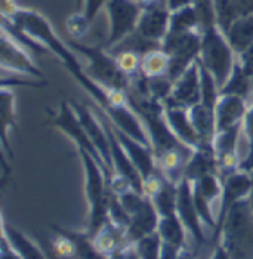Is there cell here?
<instances>
[{"label":"cell","instance_id":"39","mask_svg":"<svg viewBox=\"0 0 253 259\" xmlns=\"http://www.w3.org/2000/svg\"><path fill=\"white\" fill-rule=\"evenodd\" d=\"M182 250H184V249H179V247H176V246H172V244H167V243H163V241H161L160 259H179Z\"/></svg>","mask_w":253,"mask_h":259},{"label":"cell","instance_id":"18","mask_svg":"<svg viewBox=\"0 0 253 259\" xmlns=\"http://www.w3.org/2000/svg\"><path fill=\"white\" fill-rule=\"evenodd\" d=\"M249 101L237 95H221L216 104V132L227 131L233 127H241L246 111L249 108Z\"/></svg>","mask_w":253,"mask_h":259},{"label":"cell","instance_id":"23","mask_svg":"<svg viewBox=\"0 0 253 259\" xmlns=\"http://www.w3.org/2000/svg\"><path fill=\"white\" fill-rule=\"evenodd\" d=\"M2 234L9 240L12 247L20 253L22 259H46L40 244L34 243L28 236L21 233L15 227L9 225L5 220L2 222Z\"/></svg>","mask_w":253,"mask_h":259},{"label":"cell","instance_id":"6","mask_svg":"<svg viewBox=\"0 0 253 259\" xmlns=\"http://www.w3.org/2000/svg\"><path fill=\"white\" fill-rule=\"evenodd\" d=\"M117 197L129 218L126 236L131 243L135 244L138 240L157 233L160 215L150 197L134 188L118 194Z\"/></svg>","mask_w":253,"mask_h":259},{"label":"cell","instance_id":"13","mask_svg":"<svg viewBox=\"0 0 253 259\" xmlns=\"http://www.w3.org/2000/svg\"><path fill=\"white\" fill-rule=\"evenodd\" d=\"M200 101H201V74H200V64L197 60L174 81L171 97L163 104L191 108Z\"/></svg>","mask_w":253,"mask_h":259},{"label":"cell","instance_id":"10","mask_svg":"<svg viewBox=\"0 0 253 259\" xmlns=\"http://www.w3.org/2000/svg\"><path fill=\"white\" fill-rule=\"evenodd\" d=\"M193 187V199L197 207V212L204 225L216 230V218L212 210V203L215 200H221L222 196V178L218 174H209L191 182Z\"/></svg>","mask_w":253,"mask_h":259},{"label":"cell","instance_id":"22","mask_svg":"<svg viewBox=\"0 0 253 259\" xmlns=\"http://www.w3.org/2000/svg\"><path fill=\"white\" fill-rule=\"evenodd\" d=\"M215 110L203 102H198L188 108L190 119L201 144H212L216 135V114Z\"/></svg>","mask_w":253,"mask_h":259},{"label":"cell","instance_id":"15","mask_svg":"<svg viewBox=\"0 0 253 259\" xmlns=\"http://www.w3.org/2000/svg\"><path fill=\"white\" fill-rule=\"evenodd\" d=\"M241 131H243V126L227 129V131H219L216 132L212 141L221 178L233 174L234 170L240 167L241 160L238 157L237 150H238V137Z\"/></svg>","mask_w":253,"mask_h":259},{"label":"cell","instance_id":"21","mask_svg":"<svg viewBox=\"0 0 253 259\" xmlns=\"http://www.w3.org/2000/svg\"><path fill=\"white\" fill-rule=\"evenodd\" d=\"M94 240L98 249L107 256L128 244H134L128 240L126 230L118 227L110 218H107V221L102 224V227L98 230L97 234L94 236Z\"/></svg>","mask_w":253,"mask_h":259},{"label":"cell","instance_id":"17","mask_svg":"<svg viewBox=\"0 0 253 259\" xmlns=\"http://www.w3.org/2000/svg\"><path fill=\"white\" fill-rule=\"evenodd\" d=\"M111 126H113V131H114L116 137L121 142L123 148L126 150L128 156L131 157L132 163L135 164V167L138 169V172L141 174L144 182L158 175L160 169L157 166L156 156H154L153 148L145 145V144H142V142H139V141L132 138V137H129L128 134L118 131L117 127H114L113 123H111Z\"/></svg>","mask_w":253,"mask_h":259},{"label":"cell","instance_id":"35","mask_svg":"<svg viewBox=\"0 0 253 259\" xmlns=\"http://www.w3.org/2000/svg\"><path fill=\"white\" fill-rule=\"evenodd\" d=\"M108 2H110V0H85V2H83V8H81V11H80L78 14L83 17V20L91 25L92 21L97 18L99 11H101L102 8H105Z\"/></svg>","mask_w":253,"mask_h":259},{"label":"cell","instance_id":"36","mask_svg":"<svg viewBox=\"0 0 253 259\" xmlns=\"http://www.w3.org/2000/svg\"><path fill=\"white\" fill-rule=\"evenodd\" d=\"M238 61L243 67V70L246 71V74L249 76V79L252 80L253 84V46H250L246 52H243L241 55H238Z\"/></svg>","mask_w":253,"mask_h":259},{"label":"cell","instance_id":"1","mask_svg":"<svg viewBox=\"0 0 253 259\" xmlns=\"http://www.w3.org/2000/svg\"><path fill=\"white\" fill-rule=\"evenodd\" d=\"M215 243L222 244L231 259L253 256V209L249 199L235 203L221 228L214 234Z\"/></svg>","mask_w":253,"mask_h":259},{"label":"cell","instance_id":"38","mask_svg":"<svg viewBox=\"0 0 253 259\" xmlns=\"http://www.w3.org/2000/svg\"><path fill=\"white\" fill-rule=\"evenodd\" d=\"M0 259H22L3 234H2V246H0Z\"/></svg>","mask_w":253,"mask_h":259},{"label":"cell","instance_id":"3","mask_svg":"<svg viewBox=\"0 0 253 259\" xmlns=\"http://www.w3.org/2000/svg\"><path fill=\"white\" fill-rule=\"evenodd\" d=\"M78 156L85 170V190L89 204L86 231L94 237L108 218V206L113 191L104 169L99 166L97 160L83 150H78Z\"/></svg>","mask_w":253,"mask_h":259},{"label":"cell","instance_id":"44","mask_svg":"<svg viewBox=\"0 0 253 259\" xmlns=\"http://www.w3.org/2000/svg\"><path fill=\"white\" fill-rule=\"evenodd\" d=\"M249 201H250V204H252V209H253V172H252V191H250V196H249Z\"/></svg>","mask_w":253,"mask_h":259},{"label":"cell","instance_id":"27","mask_svg":"<svg viewBox=\"0 0 253 259\" xmlns=\"http://www.w3.org/2000/svg\"><path fill=\"white\" fill-rule=\"evenodd\" d=\"M157 233H158L163 243L172 244V246H176L179 249L188 247V244H187L188 231L176 213L171 215V217H161L158 221Z\"/></svg>","mask_w":253,"mask_h":259},{"label":"cell","instance_id":"25","mask_svg":"<svg viewBox=\"0 0 253 259\" xmlns=\"http://www.w3.org/2000/svg\"><path fill=\"white\" fill-rule=\"evenodd\" d=\"M219 95H237V97H241L246 101H249V104L253 102L252 80L249 79V76L243 70L241 64L238 61V57H237V61L234 64V68L230 77L225 81V84L219 89Z\"/></svg>","mask_w":253,"mask_h":259},{"label":"cell","instance_id":"5","mask_svg":"<svg viewBox=\"0 0 253 259\" xmlns=\"http://www.w3.org/2000/svg\"><path fill=\"white\" fill-rule=\"evenodd\" d=\"M200 31L201 48L198 62L214 76L221 89L233 71L234 64L237 61V54L234 52L225 34L216 24L206 25Z\"/></svg>","mask_w":253,"mask_h":259},{"label":"cell","instance_id":"20","mask_svg":"<svg viewBox=\"0 0 253 259\" xmlns=\"http://www.w3.org/2000/svg\"><path fill=\"white\" fill-rule=\"evenodd\" d=\"M209 174L219 175V167H218V160H216L214 145L212 144H200L197 148L193 150V154L187 163L185 180L193 182V181L198 180L204 175H209Z\"/></svg>","mask_w":253,"mask_h":259},{"label":"cell","instance_id":"26","mask_svg":"<svg viewBox=\"0 0 253 259\" xmlns=\"http://www.w3.org/2000/svg\"><path fill=\"white\" fill-rule=\"evenodd\" d=\"M156 210L161 217H171L176 213V200H178V184L167 180L166 177L158 184L156 190L148 196Z\"/></svg>","mask_w":253,"mask_h":259},{"label":"cell","instance_id":"31","mask_svg":"<svg viewBox=\"0 0 253 259\" xmlns=\"http://www.w3.org/2000/svg\"><path fill=\"white\" fill-rule=\"evenodd\" d=\"M194 30H200V17L194 5L171 12L169 33H187Z\"/></svg>","mask_w":253,"mask_h":259},{"label":"cell","instance_id":"19","mask_svg":"<svg viewBox=\"0 0 253 259\" xmlns=\"http://www.w3.org/2000/svg\"><path fill=\"white\" fill-rule=\"evenodd\" d=\"M164 117L175 137L190 148H197L201 142L190 119L188 108L164 104Z\"/></svg>","mask_w":253,"mask_h":259},{"label":"cell","instance_id":"41","mask_svg":"<svg viewBox=\"0 0 253 259\" xmlns=\"http://www.w3.org/2000/svg\"><path fill=\"white\" fill-rule=\"evenodd\" d=\"M164 5L171 12H175L179 9L193 6V5H195V0H164Z\"/></svg>","mask_w":253,"mask_h":259},{"label":"cell","instance_id":"2","mask_svg":"<svg viewBox=\"0 0 253 259\" xmlns=\"http://www.w3.org/2000/svg\"><path fill=\"white\" fill-rule=\"evenodd\" d=\"M6 20L12 21L24 33L37 40L40 45H43L49 52H52L57 58H59L64 67L68 70V73L73 74V77L85 71V68L81 67L80 61L76 57V52L68 46V43H64L59 39L51 22L43 15H40L39 12L20 8L12 18Z\"/></svg>","mask_w":253,"mask_h":259},{"label":"cell","instance_id":"30","mask_svg":"<svg viewBox=\"0 0 253 259\" xmlns=\"http://www.w3.org/2000/svg\"><path fill=\"white\" fill-rule=\"evenodd\" d=\"M141 70L142 73L150 77H160L167 76L169 71V55L161 49L156 48L142 55L141 60Z\"/></svg>","mask_w":253,"mask_h":259},{"label":"cell","instance_id":"11","mask_svg":"<svg viewBox=\"0 0 253 259\" xmlns=\"http://www.w3.org/2000/svg\"><path fill=\"white\" fill-rule=\"evenodd\" d=\"M0 62L3 71H11L21 76L43 80V73L34 64L31 54L3 31H2V46H0Z\"/></svg>","mask_w":253,"mask_h":259},{"label":"cell","instance_id":"9","mask_svg":"<svg viewBox=\"0 0 253 259\" xmlns=\"http://www.w3.org/2000/svg\"><path fill=\"white\" fill-rule=\"evenodd\" d=\"M52 124L57 129H59L64 135H67L70 140L74 141L76 145H77V150H83V151L89 153L94 159L97 160L98 163H99V166L104 169V172H105V175L108 178V184H110L113 175L108 170V167L105 166L104 160L101 159V156L97 151V148L94 147L92 141L89 140V137H88L81 121L78 120L77 114H76V111H74V108L71 105V102H67V101L61 102L57 113L52 114Z\"/></svg>","mask_w":253,"mask_h":259},{"label":"cell","instance_id":"14","mask_svg":"<svg viewBox=\"0 0 253 259\" xmlns=\"http://www.w3.org/2000/svg\"><path fill=\"white\" fill-rule=\"evenodd\" d=\"M176 215L185 225L188 234L195 240L197 244H204L206 236L203 231V221L200 218L193 199V187L188 180L181 181L178 184V200H176Z\"/></svg>","mask_w":253,"mask_h":259},{"label":"cell","instance_id":"42","mask_svg":"<svg viewBox=\"0 0 253 259\" xmlns=\"http://www.w3.org/2000/svg\"><path fill=\"white\" fill-rule=\"evenodd\" d=\"M210 259H231V256H230L228 250H227L222 244L216 243V244H215L214 253H212Z\"/></svg>","mask_w":253,"mask_h":259},{"label":"cell","instance_id":"43","mask_svg":"<svg viewBox=\"0 0 253 259\" xmlns=\"http://www.w3.org/2000/svg\"><path fill=\"white\" fill-rule=\"evenodd\" d=\"M179 259H195L194 252H193L190 247H185V249L181 252V256H179Z\"/></svg>","mask_w":253,"mask_h":259},{"label":"cell","instance_id":"45","mask_svg":"<svg viewBox=\"0 0 253 259\" xmlns=\"http://www.w3.org/2000/svg\"><path fill=\"white\" fill-rule=\"evenodd\" d=\"M83 2H85V0H76V5H77L78 12H80V11H81V8H83Z\"/></svg>","mask_w":253,"mask_h":259},{"label":"cell","instance_id":"7","mask_svg":"<svg viewBox=\"0 0 253 259\" xmlns=\"http://www.w3.org/2000/svg\"><path fill=\"white\" fill-rule=\"evenodd\" d=\"M160 48L169 55L167 76L175 81L191 64L198 60L201 48V31L167 33Z\"/></svg>","mask_w":253,"mask_h":259},{"label":"cell","instance_id":"33","mask_svg":"<svg viewBox=\"0 0 253 259\" xmlns=\"http://www.w3.org/2000/svg\"><path fill=\"white\" fill-rule=\"evenodd\" d=\"M116 58L118 61L120 68L126 73V76L131 80L141 76V74H144L142 70H141L142 55H139L138 52H134V51H120L118 54H116Z\"/></svg>","mask_w":253,"mask_h":259},{"label":"cell","instance_id":"28","mask_svg":"<svg viewBox=\"0 0 253 259\" xmlns=\"http://www.w3.org/2000/svg\"><path fill=\"white\" fill-rule=\"evenodd\" d=\"M59 230L73 241L76 259H108L107 255L98 249L95 240L88 231H74L62 227H59Z\"/></svg>","mask_w":253,"mask_h":259},{"label":"cell","instance_id":"34","mask_svg":"<svg viewBox=\"0 0 253 259\" xmlns=\"http://www.w3.org/2000/svg\"><path fill=\"white\" fill-rule=\"evenodd\" d=\"M138 255L141 259H160V247H161V239L158 233L150 234L144 239L138 240L135 243Z\"/></svg>","mask_w":253,"mask_h":259},{"label":"cell","instance_id":"32","mask_svg":"<svg viewBox=\"0 0 253 259\" xmlns=\"http://www.w3.org/2000/svg\"><path fill=\"white\" fill-rule=\"evenodd\" d=\"M216 25L225 33L235 20H238V14L234 5V0H212Z\"/></svg>","mask_w":253,"mask_h":259},{"label":"cell","instance_id":"16","mask_svg":"<svg viewBox=\"0 0 253 259\" xmlns=\"http://www.w3.org/2000/svg\"><path fill=\"white\" fill-rule=\"evenodd\" d=\"M169 25L171 11L166 8L164 3H161L148 9H142L135 33L141 39L160 46L169 33Z\"/></svg>","mask_w":253,"mask_h":259},{"label":"cell","instance_id":"8","mask_svg":"<svg viewBox=\"0 0 253 259\" xmlns=\"http://www.w3.org/2000/svg\"><path fill=\"white\" fill-rule=\"evenodd\" d=\"M105 11L110 21L107 49H113L137 31L142 9L137 0H110Z\"/></svg>","mask_w":253,"mask_h":259},{"label":"cell","instance_id":"12","mask_svg":"<svg viewBox=\"0 0 253 259\" xmlns=\"http://www.w3.org/2000/svg\"><path fill=\"white\" fill-rule=\"evenodd\" d=\"M252 191V174L237 169L233 174L222 178V196L219 204V213L216 218V230L214 234L221 228L222 222L225 221L230 209L235 203L244 199H249Z\"/></svg>","mask_w":253,"mask_h":259},{"label":"cell","instance_id":"24","mask_svg":"<svg viewBox=\"0 0 253 259\" xmlns=\"http://www.w3.org/2000/svg\"><path fill=\"white\" fill-rule=\"evenodd\" d=\"M234 52L241 55L253 46V15L241 17L233 22V25L224 33Z\"/></svg>","mask_w":253,"mask_h":259},{"label":"cell","instance_id":"37","mask_svg":"<svg viewBox=\"0 0 253 259\" xmlns=\"http://www.w3.org/2000/svg\"><path fill=\"white\" fill-rule=\"evenodd\" d=\"M108 259H141L137 252L135 244H128L121 249L116 250L114 253L108 255Z\"/></svg>","mask_w":253,"mask_h":259},{"label":"cell","instance_id":"40","mask_svg":"<svg viewBox=\"0 0 253 259\" xmlns=\"http://www.w3.org/2000/svg\"><path fill=\"white\" fill-rule=\"evenodd\" d=\"M234 5L240 18L253 15V0H234Z\"/></svg>","mask_w":253,"mask_h":259},{"label":"cell","instance_id":"29","mask_svg":"<svg viewBox=\"0 0 253 259\" xmlns=\"http://www.w3.org/2000/svg\"><path fill=\"white\" fill-rule=\"evenodd\" d=\"M0 110H2V124H3V140H2L3 153L5 156L9 154L11 157L12 153L8 144V135H9V129H15V100H14V94L8 88H2Z\"/></svg>","mask_w":253,"mask_h":259},{"label":"cell","instance_id":"4","mask_svg":"<svg viewBox=\"0 0 253 259\" xmlns=\"http://www.w3.org/2000/svg\"><path fill=\"white\" fill-rule=\"evenodd\" d=\"M68 46L86 58L88 67H85V73L89 79L110 92H126L129 89L131 79L120 68L116 55H111L97 46L83 45L76 40H70Z\"/></svg>","mask_w":253,"mask_h":259}]
</instances>
